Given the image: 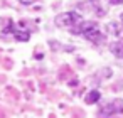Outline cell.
I'll return each mask as SVG.
<instances>
[{"label":"cell","mask_w":123,"mask_h":118,"mask_svg":"<svg viewBox=\"0 0 123 118\" xmlns=\"http://www.w3.org/2000/svg\"><path fill=\"white\" fill-rule=\"evenodd\" d=\"M110 49H111V52H113L116 57H123V41L113 42V44L110 46Z\"/></svg>","instance_id":"obj_6"},{"label":"cell","mask_w":123,"mask_h":118,"mask_svg":"<svg viewBox=\"0 0 123 118\" xmlns=\"http://www.w3.org/2000/svg\"><path fill=\"white\" fill-rule=\"evenodd\" d=\"M91 29H96L94 22H91V20H81L79 24H76L74 27H71V32H74V34H86Z\"/></svg>","instance_id":"obj_2"},{"label":"cell","mask_w":123,"mask_h":118,"mask_svg":"<svg viewBox=\"0 0 123 118\" xmlns=\"http://www.w3.org/2000/svg\"><path fill=\"white\" fill-rule=\"evenodd\" d=\"M103 113H110V115H113V113H123V99H115V101H111L110 105H106L105 108H103Z\"/></svg>","instance_id":"obj_3"},{"label":"cell","mask_w":123,"mask_h":118,"mask_svg":"<svg viewBox=\"0 0 123 118\" xmlns=\"http://www.w3.org/2000/svg\"><path fill=\"white\" fill-rule=\"evenodd\" d=\"M79 22H81V15L78 12H64L56 17V24L59 27H74Z\"/></svg>","instance_id":"obj_1"},{"label":"cell","mask_w":123,"mask_h":118,"mask_svg":"<svg viewBox=\"0 0 123 118\" xmlns=\"http://www.w3.org/2000/svg\"><path fill=\"white\" fill-rule=\"evenodd\" d=\"M84 37H86L88 41H91V42H101V41H103V34L98 31V27H96V29H91L89 32H86Z\"/></svg>","instance_id":"obj_4"},{"label":"cell","mask_w":123,"mask_h":118,"mask_svg":"<svg viewBox=\"0 0 123 118\" xmlns=\"http://www.w3.org/2000/svg\"><path fill=\"white\" fill-rule=\"evenodd\" d=\"M108 31H110V32H113V34H118V27H116V24H115V22H111V24L108 25Z\"/></svg>","instance_id":"obj_8"},{"label":"cell","mask_w":123,"mask_h":118,"mask_svg":"<svg viewBox=\"0 0 123 118\" xmlns=\"http://www.w3.org/2000/svg\"><path fill=\"white\" fill-rule=\"evenodd\" d=\"M111 4H115V5H118V4H123V0H111Z\"/></svg>","instance_id":"obj_10"},{"label":"cell","mask_w":123,"mask_h":118,"mask_svg":"<svg viewBox=\"0 0 123 118\" xmlns=\"http://www.w3.org/2000/svg\"><path fill=\"white\" fill-rule=\"evenodd\" d=\"M99 98H101V93H99L98 89H91V91H88V94H86L84 101H86L88 105H94V103H98V101H99Z\"/></svg>","instance_id":"obj_5"},{"label":"cell","mask_w":123,"mask_h":118,"mask_svg":"<svg viewBox=\"0 0 123 118\" xmlns=\"http://www.w3.org/2000/svg\"><path fill=\"white\" fill-rule=\"evenodd\" d=\"M19 4H22V5H32V4H36L37 0H17Z\"/></svg>","instance_id":"obj_9"},{"label":"cell","mask_w":123,"mask_h":118,"mask_svg":"<svg viewBox=\"0 0 123 118\" xmlns=\"http://www.w3.org/2000/svg\"><path fill=\"white\" fill-rule=\"evenodd\" d=\"M91 2H98V0H91Z\"/></svg>","instance_id":"obj_11"},{"label":"cell","mask_w":123,"mask_h":118,"mask_svg":"<svg viewBox=\"0 0 123 118\" xmlns=\"http://www.w3.org/2000/svg\"><path fill=\"white\" fill-rule=\"evenodd\" d=\"M121 20H123V14H121Z\"/></svg>","instance_id":"obj_12"},{"label":"cell","mask_w":123,"mask_h":118,"mask_svg":"<svg viewBox=\"0 0 123 118\" xmlns=\"http://www.w3.org/2000/svg\"><path fill=\"white\" fill-rule=\"evenodd\" d=\"M14 36H15V39H19V41H29V32H14Z\"/></svg>","instance_id":"obj_7"}]
</instances>
